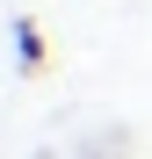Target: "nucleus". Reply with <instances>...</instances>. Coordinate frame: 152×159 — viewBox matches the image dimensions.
I'll list each match as a JSON object with an SVG mask.
<instances>
[{"mask_svg": "<svg viewBox=\"0 0 152 159\" xmlns=\"http://www.w3.org/2000/svg\"><path fill=\"white\" fill-rule=\"evenodd\" d=\"M44 65H51V43H44V22H36V15H15V72H22V80H36Z\"/></svg>", "mask_w": 152, "mask_h": 159, "instance_id": "f257e3e1", "label": "nucleus"}]
</instances>
